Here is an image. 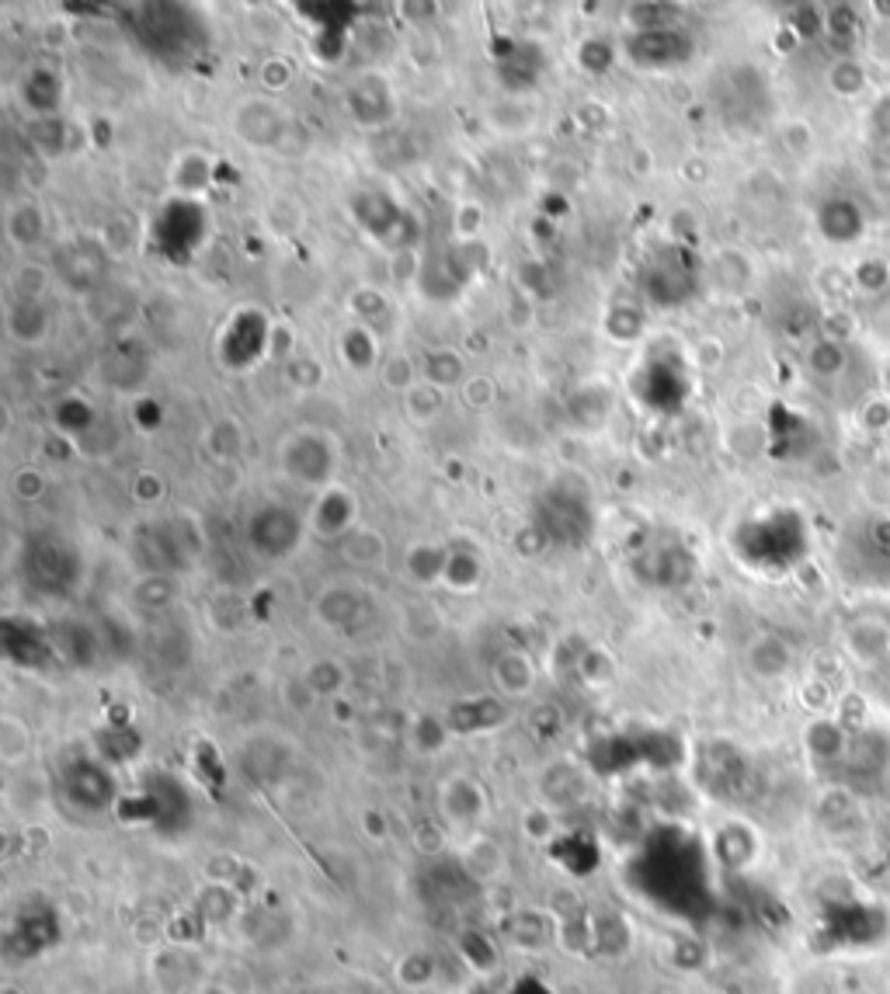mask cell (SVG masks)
<instances>
[{
  "label": "cell",
  "mask_w": 890,
  "mask_h": 994,
  "mask_svg": "<svg viewBox=\"0 0 890 994\" xmlns=\"http://www.w3.org/2000/svg\"><path fill=\"white\" fill-rule=\"evenodd\" d=\"M818 223L825 230V237L835 241V244H849V241H856L859 233H862V213L856 209V202H849V199H831L821 209V220Z\"/></svg>",
  "instance_id": "obj_3"
},
{
  "label": "cell",
  "mask_w": 890,
  "mask_h": 994,
  "mask_svg": "<svg viewBox=\"0 0 890 994\" xmlns=\"http://www.w3.org/2000/svg\"><path fill=\"white\" fill-rule=\"evenodd\" d=\"M401 977H404V984H411V987H425V984H432V977H435V963H432V956H425V953L407 956V960L401 963Z\"/></svg>",
  "instance_id": "obj_8"
},
{
  "label": "cell",
  "mask_w": 890,
  "mask_h": 994,
  "mask_svg": "<svg viewBox=\"0 0 890 994\" xmlns=\"http://www.w3.org/2000/svg\"><path fill=\"white\" fill-rule=\"evenodd\" d=\"M873 125L880 129L883 136H890V98H883V101L877 104V112H873Z\"/></svg>",
  "instance_id": "obj_9"
},
{
  "label": "cell",
  "mask_w": 890,
  "mask_h": 994,
  "mask_svg": "<svg viewBox=\"0 0 890 994\" xmlns=\"http://www.w3.org/2000/svg\"><path fill=\"white\" fill-rule=\"evenodd\" d=\"M887 643H890V637H887L883 626H877V622H859V626H852V633H849V650L856 653L862 665L880 661L883 653H887Z\"/></svg>",
  "instance_id": "obj_7"
},
{
  "label": "cell",
  "mask_w": 890,
  "mask_h": 994,
  "mask_svg": "<svg viewBox=\"0 0 890 994\" xmlns=\"http://www.w3.org/2000/svg\"><path fill=\"white\" fill-rule=\"evenodd\" d=\"M748 665H751V671H755L758 678H766V682H772V678H782V674L790 671L793 653H790V647L782 643L779 637H762V640H755V643H751V650H748Z\"/></svg>",
  "instance_id": "obj_4"
},
{
  "label": "cell",
  "mask_w": 890,
  "mask_h": 994,
  "mask_svg": "<svg viewBox=\"0 0 890 994\" xmlns=\"http://www.w3.org/2000/svg\"><path fill=\"white\" fill-rule=\"evenodd\" d=\"M442 807H445V814H449L456 824H469V821H477L481 818V793H477V787L474 782H466V779H453L449 787H445V793H442Z\"/></svg>",
  "instance_id": "obj_5"
},
{
  "label": "cell",
  "mask_w": 890,
  "mask_h": 994,
  "mask_svg": "<svg viewBox=\"0 0 890 994\" xmlns=\"http://www.w3.org/2000/svg\"><path fill=\"white\" fill-rule=\"evenodd\" d=\"M129 14H133V18H125V24H133L140 45L150 49V52H156V57H164V60L168 57H181V52H189L195 45L192 29H199V21L181 18V14H189L185 8H178V4H146V8H133Z\"/></svg>",
  "instance_id": "obj_1"
},
{
  "label": "cell",
  "mask_w": 890,
  "mask_h": 994,
  "mask_svg": "<svg viewBox=\"0 0 890 994\" xmlns=\"http://www.w3.org/2000/svg\"><path fill=\"white\" fill-rule=\"evenodd\" d=\"M665 45H668V49L686 45V39H682V36H675V32H668V29L644 32L640 39H634L630 52H634V60H637V63H647V67H668V63H678V57L665 52Z\"/></svg>",
  "instance_id": "obj_6"
},
{
  "label": "cell",
  "mask_w": 890,
  "mask_h": 994,
  "mask_svg": "<svg viewBox=\"0 0 890 994\" xmlns=\"http://www.w3.org/2000/svg\"><path fill=\"white\" fill-rule=\"evenodd\" d=\"M463 866H466V873L474 876V880L490 883V880H497V876H505V870H508V855H505V849L497 845V842H490V839H484V834H477V839L463 849Z\"/></svg>",
  "instance_id": "obj_2"
}]
</instances>
